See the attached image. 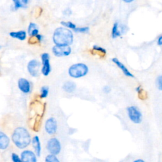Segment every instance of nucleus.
I'll use <instances>...</instances> for the list:
<instances>
[{"label": "nucleus", "mask_w": 162, "mask_h": 162, "mask_svg": "<svg viewBox=\"0 0 162 162\" xmlns=\"http://www.w3.org/2000/svg\"><path fill=\"white\" fill-rule=\"evenodd\" d=\"M53 40L56 46H70L73 41V33L67 28L58 27L54 32Z\"/></svg>", "instance_id": "f257e3e1"}, {"label": "nucleus", "mask_w": 162, "mask_h": 162, "mask_svg": "<svg viewBox=\"0 0 162 162\" xmlns=\"http://www.w3.org/2000/svg\"><path fill=\"white\" fill-rule=\"evenodd\" d=\"M12 140L19 148L24 149L30 143V136L29 132L24 127H18L14 130Z\"/></svg>", "instance_id": "f03ea898"}, {"label": "nucleus", "mask_w": 162, "mask_h": 162, "mask_svg": "<svg viewBox=\"0 0 162 162\" xmlns=\"http://www.w3.org/2000/svg\"><path fill=\"white\" fill-rule=\"evenodd\" d=\"M68 72L71 77L79 79L83 77L87 74L89 72V68L86 64L77 63L71 65Z\"/></svg>", "instance_id": "7ed1b4c3"}, {"label": "nucleus", "mask_w": 162, "mask_h": 162, "mask_svg": "<svg viewBox=\"0 0 162 162\" xmlns=\"http://www.w3.org/2000/svg\"><path fill=\"white\" fill-rule=\"evenodd\" d=\"M127 111L129 118L133 123L138 124L142 122L143 115L137 107L135 106H130L127 107Z\"/></svg>", "instance_id": "20e7f679"}, {"label": "nucleus", "mask_w": 162, "mask_h": 162, "mask_svg": "<svg viewBox=\"0 0 162 162\" xmlns=\"http://www.w3.org/2000/svg\"><path fill=\"white\" fill-rule=\"evenodd\" d=\"M47 148L53 155H58L61 151V144L56 138H52L48 142Z\"/></svg>", "instance_id": "39448f33"}, {"label": "nucleus", "mask_w": 162, "mask_h": 162, "mask_svg": "<svg viewBox=\"0 0 162 162\" xmlns=\"http://www.w3.org/2000/svg\"><path fill=\"white\" fill-rule=\"evenodd\" d=\"M53 53L54 55L58 57L61 56H67L70 55L72 52V48L70 46H60L55 45L53 47Z\"/></svg>", "instance_id": "423d86ee"}, {"label": "nucleus", "mask_w": 162, "mask_h": 162, "mask_svg": "<svg viewBox=\"0 0 162 162\" xmlns=\"http://www.w3.org/2000/svg\"><path fill=\"white\" fill-rule=\"evenodd\" d=\"M50 55L48 53H44L41 55L42 68V73L44 76H48L51 72V65L50 63Z\"/></svg>", "instance_id": "0eeeda50"}, {"label": "nucleus", "mask_w": 162, "mask_h": 162, "mask_svg": "<svg viewBox=\"0 0 162 162\" xmlns=\"http://www.w3.org/2000/svg\"><path fill=\"white\" fill-rule=\"evenodd\" d=\"M39 67H40V63L36 60H32L30 61L27 65L28 71L32 77L38 76Z\"/></svg>", "instance_id": "6e6552de"}, {"label": "nucleus", "mask_w": 162, "mask_h": 162, "mask_svg": "<svg viewBox=\"0 0 162 162\" xmlns=\"http://www.w3.org/2000/svg\"><path fill=\"white\" fill-rule=\"evenodd\" d=\"M45 129L47 133L50 135L55 134L57 130V122L55 118L51 117L48 119L45 124Z\"/></svg>", "instance_id": "1a4fd4ad"}, {"label": "nucleus", "mask_w": 162, "mask_h": 162, "mask_svg": "<svg viewBox=\"0 0 162 162\" xmlns=\"http://www.w3.org/2000/svg\"><path fill=\"white\" fill-rule=\"evenodd\" d=\"M112 61L122 71V72L124 73V74L127 77H132V78L134 77V75L132 73L128 70L127 68L125 66V65L122 63L118 58H113L112 59Z\"/></svg>", "instance_id": "9d476101"}, {"label": "nucleus", "mask_w": 162, "mask_h": 162, "mask_svg": "<svg viewBox=\"0 0 162 162\" xmlns=\"http://www.w3.org/2000/svg\"><path fill=\"white\" fill-rule=\"evenodd\" d=\"M21 158L22 162H37L36 155L31 151H24L22 153Z\"/></svg>", "instance_id": "9b49d317"}, {"label": "nucleus", "mask_w": 162, "mask_h": 162, "mask_svg": "<svg viewBox=\"0 0 162 162\" xmlns=\"http://www.w3.org/2000/svg\"><path fill=\"white\" fill-rule=\"evenodd\" d=\"M19 88L22 93H29L30 91V85L27 79L20 78L19 80Z\"/></svg>", "instance_id": "f8f14e48"}, {"label": "nucleus", "mask_w": 162, "mask_h": 162, "mask_svg": "<svg viewBox=\"0 0 162 162\" xmlns=\"http://www.w3.org/2000/svg\"><path fill=\"white\" fill-rule=\"evenodd\" d=\"M10 139L3 132H0V149H5L9 146Z\"/></svg>", "instance_id": "ddd939ff"}, {"label": "nucleus", "mask_w": 162, "mask_h": 162, "mask_svg": "<svg viewBox=\"0 0 162 162\" xmlns=\"http://www.w3.org/2000/svg\"><path fill=\"white\" fill-rule=\"evenodd\" d=\"M77 85L74 82L72 81H67L65 82L64 84L63 85V89L65 92L72 93L75 91L76 89Z\"/></svg>", "instance_id": "4468645a"}, {"label": "nucleus", "mask_w": 162, "mask_h": 162, "mask_svg": "<svg viewBox=\"0 0 162 162\" xmlns=\"http://www.w3.org/2000/svg\"><path fill=\"white\" fill-rule=\"evenodd\" d=\"M32 145L34 148L35 149V151L37 155L39 156L41 154V148L40 141H39V138L38 136H35V137H34L32 139Z\"/></svg>", "instance_id": "2eb2a0df"}, {"label": "nucleus", "mask_w": 162, "mask_h": 162, "mask_svg": "<svg viewBox=\"0 0 162 162\" xmlns=\"http://www.w3.org/2000/svg\"><path fill=\"white\" fill-rule=\"evenodd\" d=\"M10 36L13 38L18 39L20 41H24L26 38V32L24 30H20L18 32H12L10 33Z\"/></svg>", "instance_id": "dca6fc26"}, {"label": "nucleus", "mask_w": 162, "mask_h": 162, "mask_svg": "<svg viewBox=\"0 0 162 162\" xmlns=\"http://www.w3.org/2000/svg\"><path fill=\"white\" fill-rule=\"evenodd\" d=\"M28 33H29V34L31 37L36 36L37 35H38L39 30L38 26H37V25L36 24L30 23L29 24V28H28Z\"/></svg>", "instance_id": "f3484780"}, {"label": "nucleus", "mask_w": 162, "mask_h": 162, "mask_svg": "<svg viewBox=\"0 0 162 162\" xmlns=\"http://www.w3.org/2000/svg\"><path fill=\"white\" fill-rule=\"evenodd\" d=\"M14 8L18 10L20 8H25L29 1L28 0H13Z\"/></svg>", "instance_id": "a211bd4d"}, {"label": "nucleus", "mask_w": 162, "mask_h": 162, "mask_svg": "<svg viewBox=\"0 0 162 162\" xmlns=\"http://www.w3.org/2000/svg\"><path fill=\"white\" fill-rule=\"evenodd\" d=\"M121 36V32L120 30L118 29V23L117 22L114 23L113 25L112 30V36L113 39L117 38L118 37Z\"/></svg>", "instance_id": "6ab92c4d"}, {"label": "nucleus", "mask_w": 162, "mask_h": 162, "mask_svg": "<svg viewBox=\"0 0 162 162\" xmlns=\"http://www.w3.org/2000/svg\"><path fill=\"white\" fill-rule=\"evenodd\" d=\"M93 50L95 52H99V53H101V55L104 56L106 55V50L104 49V48H102L99 46H98V45H93Z\"/></svg>", "instance_id": "aec40b11"}, {"label": "nucleus", "mask_w": 162, "mask_h": 162, "mask_svg": "<svg viewBox=\"0 0 162 162\" xmlns=\"http://www.w3.org/2000/svg\"><path fill=\"white\" fill-rule=\"evenodd\" d=\"M61 24L62 25H63V26H65V27L69 28V29H73V30H74L77 28L76 25L75 24H73V22H70V21H69V22L62 21V22H61Z\"/></svg>", "instance_id": "412c9836"}, {"label": "nucleus", "mask_w": 162, "mask_h": 162, "mask_svg": "<svg viewBox=\"0 0 162 162\" xmlns=\"http://www.w3.org/2000/svg\"><path fill=\"white\" fill-rule=\"evenodd\" d=\"M41 98H46L48 93H49V87L48 86H42L41 89Z\"/></svg>", "instance_id": "4be33fe9"}, {"label": "nucleus", "mask_w": 162, "mask_h": 162, "mask_svg": "<svg viewBox=\"0 0 162 162\" xmlns=\"http://www.w3.org/2000/svg\"><path fill=\"white\" fill-rule=\"evenodd\" d=\"M46 162H60L58 159L56 157V156L50 155L46 156Z\"/></svg>", "instance_id": "5701e85b"}, {"label": "nucleus", "mask_w": 162, "mask_h": 162, "mask_svg": "<svg viewBox=\"0 0 162 162\" xmlns=\"http://www.w3.org/2000/svg\"><path fill=\"white\" fill-rule=\"evenodd\" d=\"M89 28L88 27H77L74 30L76 32H81V33H87L89 32Z\"/></svg>", "instance_id": "b1692460"}, {"label": "nucleus", "mask_w": 162, "mask_h": 162, "mask_svg": "<svg viewBox=\"0 0 162 162\" xmlns=\"http://www.w3.org/2000/svg\"><path fill=\"white\" fill-rule=\"evenodd\" d=\"M156 86L159 90L162 91V75H159L156 79Z\"/></svg>", "instance_id": "393cba45"}, {"label": "nucleus", "mask_w": 162, "mask_h": 162, "mask_svg": "<svg viewBox=\"0 0 162 162\" xmlns=\"http://www.w3.org/2000/svg\"><path fill=\"white\" fill-rule=\"evenodd\" d=\"M12 158L13 162H22V160H20V158H19V156L17 154H15V153H13Z\"/></svg>", "instance_id": "a878e982"}, {"label": "nucleus", "mask_w": 162, "mask_h": 162, "mask_svg": "<svg viewBox=\"0 0 162 162\" xmlns=\"http://www.w3.org/2000/svg\"><path fill=\"white\" fill-rule=\"evenodd\" d=\"M39 41H38V39H37V38L36 36H32V37H30V39H29V42L30 44H36Z\"/></svg>", "instance_id": "bb28decb"}, {"label": "nucleus", "mask_w": 162, "mask_h": 162, "mask_svg": "<svg viewBox=\"0 0 162 162\" xmlns=\"http://www.w3.org/2000/svg\"><path fill=\"white\" fill-rule=\"evenodd\" d=\"M111 91H112V89L108 86H104L103 87V91L105 94H109L111 92Z\"/></svg>", "instance_id": "cd10ccee"}, {"label": "nucleus", "mask_w": 162, "mask_h": 162, "mask_svg": "<svg viewBox=\"0 0 162 162\" xmlns=\"http://www.w3.org/2000/svg\"><path fill=\"white\" fill-rule=\"evenodd\" d=\"M72 13V10H71L70 8H67V9L65 10L64 12H63V14H64V15H69V16Z\"/></svg>", "instance_id": "c85d7f7f"}, {"label": "nucleus", "mask_w": 162, "mask_h": 162, "mask_svg": "<svg viewBox=\"0 0 162 162\" xmlns=\"http://www.w3.org/2000/svg\"><path fill=\"white\" fill-rule=\"evenodd\" d=\"M157 44L158 46H162V35L160 37H159V38L158 39Z\"/></svg>", "instance_id": "c756f323"}, {"label": "nucleus", "mask_w": 162, "mask_h": 162, "mask_svg": "<svg viewBox=\"0 0 162 162\" xmlns=\"http://www.w3.org/2000/svg\"><path fill=\"white\" fill-rule=\"evenodd\" d=\"M134 1V0H124V2L126 3H130Z\"/></svg>", "instance_id": "7c9ffc66"}, {"label": "nucleus", "mask_w": 162, "mask_h": 162, "mask_svg": "<svg viewBox=\"0 0 162 162\" xmlns=\"http://www.w3.org/2000/svg\"><path fill=\"white\" fill-rule=\"evenodd\" d=\"M133 162H145V161L143 160H142V159H137V160H134Z\"/></svg>", "instance_id": "2f4dec72"}, {"label": "nucleus", "mask_w": 162, "mask_h": 162, "mask_svg": "<svg viewBox=\"0 0 162 162\" xmlns=\"http://www.w3.org/2000/svg\"><path fill=\"white\" fill-rule=\"evenodd\" d=\"M0 48H1V47H0Z\"/></svg>", "instance_id": "473e14b6"}]
</instances>
